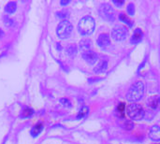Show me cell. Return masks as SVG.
Listing matches in <instances>:
<instances>
[{
    "label": "cell",
    "instance_id": "obj_1",
    "mask_svg": "<svg viewBox=\"0 0 160 144\" xmlns=\"http://www.w3.org/2000/svg\"><path fill=\"white\" fill-rule=\"evenodd\" d=\"M144 95V84L142 82H136L127 93V99L129 102L136 103L140 101Z\"/></svg>",
    "mask_w": 160,
    "mask_h": 144
},
{
    "label": "cell",
    "instance_id": "obj_2",
    "mask_svg": "<svg viewBox=\"0 0 160 144\" xmlns=\"http://www.w3.org/2000/svg\"><path fill=\"white\" fill-rule=\"evenodd\" d=\"M96 27V22L95 20L91 17V16H85L83 17L79 24H78V29L79 32L82 35V36H88L91 35Z\"/></svg>",
    "mask_w": 160,
    "mask_h": 144
},
{
    "label": "cell",
    "instance_id": "obj_3",
    "mask_svg": "<svg viewBox=\"0 0 160 144\" xmlns=\"http://www.w3.org/2000/svg\"><path fill=\"white\" fill-rule=\"evenodd\" d=\"M127 112H128V115L130 117V119L138 120V121L142 120L145 115V112H144L143 108L137 103L130 104L127 108Z\"/></svg>",
    "mask_w": 160,
    "mask_h": 144
},
{
    "label": "cell",
    "instance_id": "obj_4",
    "mask_svg": "<svg viewBox=\"0 0 160 144\" xmlns=\"http://www.w3.org/2000/svg\"><path fill=\"white\" fill-rule=\"evenodd\" d=\"M72 32V24L68 21V20H63L61 22H59V24L57 25L56 28V34L57 36L64 39V38H68L70 34Z\"/></svg>",
    "mask_w": 160,
    "mask_h": 144
},
{
    "label": "cell",
    "instance_id": "obj_5",
    "mask_svg": "<svg viewBox=\"0 0 160 144\" xmlns=\"http://www.w3.org/2000/svg\"><path fill=\"white\" fill-rule=\"evenodd\" d=\"M99 13L101 17L106 21L112 22L114 20V10L110 4H102L99 7Z\"/></svg>",
    "mask_w": 160,
    "mask_h": 144
},
{
    "label": "cell",
    "instance_id": "obj_6",
    "mask_svg": "<svg viewBox=\"0 0 160 144\" xmlns=\"http://www.w3.org/2000/svg\"><path fill=\"white\" fill-rule=\"evenodd\" d=\"M128 36V30L123 26H116L112 31V37L116 41L124 40Z\"/></svg>",
    "mask_w": 160,
    "mask_h": 144
},
{
    "label": "cell",
    "instance_id": "obj_7",
    "mask_svg": "<svg viewBox=\"0 0 160 144\" xmlns=\"http://www.w3.org/2000/svg\"><path fill=\"white\" fill-rule=\"evenodd\" d=\"M82 58H83L88 64L93 65V64H95V63L97 62V60H98V54H97L95 52L88 50V51H85V52H82Z\"/></svg>",
    "mask_w": 160,
    "mask_h": 144
},
{
    "label": "cell",
    "instance_id": "obj_8",
    "mask_svg": "<svg viewBox=\"0 0 160 144\" xmlns=\"http://www.w3.org/2000/svg\"><path fill=\"white\" fill-rule=\"evenodd\" d=\"M97 43H98V45L99 47L105 48V47H107V46L110 45V43H111V38H110V37H109L108 34H105V33H104V34L99 35V37H98V40H97Z\"/></svg>",
    "mask_w": 160,
    "mask_h": 144
},
{
    "label": "cell",
    "instance_id": "obj_9",
    "mask_svg": "<svg viewBox=\"0 0 160 144\" xmlns=\"http://www.w3.org/2000/svg\"><path fill=\"white\" fill-rule=\"evenodd\" d=\"M149 138L153 142H160V127L158 126H154L150 128Z\"/></svg>",
    "mask_w": 160,
    "mask_h": 144
},
{
    "label": "cell",
    "instance_id": "obj_10",
    "mask_svg": "<svg viewBox=\"0 0 160 144\" xmlns=\"http://www.w3.org/2000/svg\"><path fill=\"white\" fill-rule=\"evenodd\" d=\"M142 37H143L142 31L141 29H136L133 36H132V37H131V39H130V41H131L132 44H138L139 42L142 41Z\"/></svg>",
    "mask_w": 160,
    "mask_h": 144
},
{
    "label": "cell",
    "instance_id": "obj_11",
    "mask_svg": "<svg viewBox=\"0 0 160 144\" xmlns=\"http://www.w3.org/2000/svg\"><path fill=\"white\" fill-rule=\"evenodd\" d=\"M107 67H108V62L106 60H101L98 64V66L95 67L94 70L96 73H101V72H104L107 69Z\"/></svg>",
    "mask_w": 160,
    "mask_h": 144
},
{
    "label": "cell",
    "instance_id": "obj_12",
    "mask_svg": "<svg viewBox=\"0 0 160 144\" xmlns=\"http://www.w3.org/2000/svg\"><path fill=\"white\" fill-rule=\"evenodd\" d=\"M148 105L152 109H157L160 105V97H151L148 100Z\"/></svg>",
    "mask_w": 160,
    "mask_h": 144
},
{
    "label": "cell",
    "instance_id": "obj_13",
    "mask_svg": "<svg viewBox=\"0 0 160 144\" xmlns=\"http://www.w3.org/2000/svg\"><path fill=\"white\" fill-rule=\"evenodd\" d=\"M42 129H43V125H42L41 123H38V124H37V125L32 128V130H31V135H32L33 137H37V136L42 131Z\"/></svg>",
    "mask_w": 160,
    "mask_h": 144
},
{
    "label": "cell",
    "instance_id": "obj_14",
    "mask_svg": "<svg viewBox=\"0 0 160 144\" xmlns=\"http://www.w3.org/2000/svg\"><path fill=\"white\" fill-rule=\"evenodd\" d=\"M17 4L15 2H8L5 7V11L7 13H13L16 10Z\"/></svg>",
    "mask_w": 160,
    "mask_h": 144
},
{
    "label": "cell",
    "instance_id": "obj_15",
    "mask_svg": "<svg viewBox=\"0 0 160 144\" xmlns=\"http://www.w3.org/2000/svg\"><path fill=\"white\" fill-rule=\"evenodd\" d=\"M119 19H120V21H122L123 22H126L128 25H129V26H132L133 25V22L126 15V14H120L119 15Z\"/></svg>",
    "mask_w": 160,
    "mask_h": 144
},
{
    "label": "cell",
    "instance_id": "obj_16",
    "mask_svg": "<svg viewBox=\"0 0 160 144\" xmlns=\"http://www.w3.org/2000/svg\"><path fill=\"white\" fill-rule=\"evenodd\" d=\"M88 112H89V109H88V107L83 106V107L81 109V111L79 112V114H78L77 118H78V119H82V118L85 117V116L88 114Z\"/></svg>",
    "mask_w": 160,
    "mask_h": 144
},
{
    "label": "cell",
    "instance_id": "obj_17",
    "mask_svg": "<svg viewBox=\"0 0 160 144\" xmlns=\"http://www.w3.org/2000/svg\"><path fill=\"white\" fill-rule=\"evenodd\" d=\"M80 45H81V48L85 52V51H88V49L90 48V46H91V41H90L89 39H83V40L81 41Z\"/></svg>",
    "mask_w": 160,
    "mask_h": 144
},
{
    "label": "cell",
    "instance_id": "obj_18",
    "mask_svg": "<svg viewBox=\"0 0 160 144\" xmlns=\"http://www.w3.org/2000/svg\"><path fill=\"white\" fill-rule=\"evenodd\" d=\"M33 113H34V112H33L32 109L25 108V109L22 111V114H21V117H22V118H27V117L31 116Z\"/></svg>",
    "mask_w": 160,
    "mask_h": 144
},
{
    "label": "cell",
    "instance_id": "obj_19",
    "mask_svg": "<svg viewBox=\"0 0 160 144\" xmlns=\"http://www.w3.org/2000/svg\"><path fill=\"white\" fill-rule=\"evenodd\" d=\"M67 52H68V55H73V54H75V53L77 52V48H76V46L73 45V44L69 45V46L67 48Z\"/></svg>",
    "mask_w": 160,
    "mask_h": 144
},
{
    "label": "cell",
    "instance_id": "obj_20",
    "mask_svg": "<svg viewBox=\"0 0 160 144\" xmlns=\"http://www.w3.org/2000/svg\"><path fill=\"white\" fill-rule=\"evenodd\" d=\"M124 111H125V104L124 103H120L117 107V113L120 117L124 116Z\"/></svg>",
    "mask_w": 160,
    "mask_h": 144
},
{
    "label": "cell",
    "instance_id": "obj_21",
    "mask_svg": "<svg viewBox=\"0 0 160 144\" xmlns=\"http://www.w3.org/2000/svg\"><path fill=\"white\" fill-rule=\"evenodd\" d=\"M128 12L130 16H133L135 14V6L134 4L130 3L128 6Z\"/></svg>",
    "mask_w": 160,
    "mask_h": 144
},
{
    "label": "cell",
    "instance_id": "obj_22",
    "mask_svg": "<svg viewBox=\"0 0 160 144\" xmlns=\"http://www.w3.org/2000/svg\"><path fill=\"white\" fill-rule=\"evenodd\" d=\"M125 127L127 128V129H128V130H130V129H133V127H134V125H133V123L131 122V121H126L125 122Z\"/></svg>",
    "mask_w": 160,
    "mask_h": 144
},
{
    "label": "cell",
    "instance_id": "obj_23",
    "mask_svg": "<svg viewBox=\"0 0 160 144\" xmlns=\"http://www.w3.org/2000/svg\"><path fill=\"white\" fill-rule=\"evenodd\" d=\"M60 102H61V104H63L65 107H70V106H71L70 101H69L68 99H67V98H62V99L60 100Z\"/></svg>",
    "mask_w": 160,
    "mask_h": 144
},
{
    "label": "cell",
    "instance_id": "obj_24",
    "mask_svg": "<svg viewBox=\"0 0 160 144\" xmlns=\"http://www.w3.org/2000/svg\"><path fill=\"white\" fill-rule=\"evenodd\" d=\"M68 12L67 10H63V11H60L57 13L58 17H60V18H66V17H68Z\"/></svg>",
    "mask_w": 160,
    "mask_h": 144
},
{
    "label": "cell",
    "instance_id": "obj_25",
    "mask_svg": "<svg viewBox=\"0 0 160 144\" xmlns=\"http://www.w3.org/2000/svg\"><path fill=\"white\" fill-rule=\"evenodd\" d=\"M124 1L123 0H121V1H117V0H113V4L115 5V6H117L118 7H121L123 5H124Z\"/></svg>",
    "mask_w": 160,
    "mask_h": 144
},
{
    "label": "cell",
    "instance_id": "obj_26",
    "mask_svg": "<svg viewBox=\"0 0 160 144\" xmlns=\"http://www.w3.org/2000/svg\"><path fill=\"white\" fill-rule=\"evenodd\" d=\"M68 3H69V0H63V1H61V2H60V4H61L62 6L68 5Z\"/></svg>",
    "mask_w": 160,
    "mask_h": 144
},
{
    "label": "cell",
    "instance_id": "obj_27",
    "mask_svg": "<svg viewBox=\"0 0 160 144\" xmlns=\"http://www.w3.org/2000/svg\"><path fill=\"white\" fill-rule=\"evenodd\" d=\"M3 35H4V33H3V31H2V30L0 29V38H1L2 37H3Z\"/></svg>",
    "mask_w": 160,
    "mask_h": 144
}]
</instances>
